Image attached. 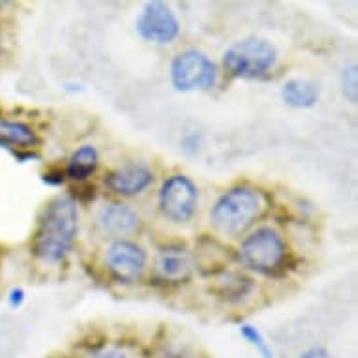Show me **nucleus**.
<instances>
[{"label": "nucleus", "mask_w": 358, "mask_h": 358, "mask_svg": "<svg viewBox=\"0 0 358 358\" xmlns=\"http://www.w3.org/2000/svg\"><path fill=\"white\" fill-rule=\"evenodd\" d=\"M77 236L76 201L59 195L41 210L38 229L32 241V252L45 263H60L70 253Z\"/></svg>", "instance_id": "nucleus-1"}, {"label": "nucleus", "mask_w": 358, "mask_h": 358, "mask_svg": "<svg viewBox=\"0 0 358 358\" xmlns=\"http://www.w3.org/2000/svg\"><path fill=\"white\" fill-rule=\"evenodd\" d=\"M264 210V199L261 192L248 186L233 188L216 201L210 210L212 227L225 236H236L244 233L257 222Z\"/></svg>", "instance_id": "nucleus-2"}, {"label": "nucleus", "mask_w": 358, "mask_h": 358, "mask_svg": "<svg viewBox=\"0 0 358 358\" xmlns=\"http://www.w3.org/2000/svg\"><path fill=\"white\" fill-rule=\"evenodd\" d=\"M289 252L276 229L261 227L244 238L238 248V261L259 274L274 276L287 266Z\"/></svg>", "instance_id": "nucleus-3"}, {"label": "nucleus", "mask_w": 358, "mask_h": 358, "mask_svg": "<svg viewBox=\"0 0 358 358\" xmlns=\"http://www.w3.org/2000/svg\"><path fill=\"white\" fill-rule=\"evenodd\" d=\"M278 53L272 43L261 38H246L223 53V68L236 79H263L276 66Z\"/></svg>", "instance_id": "nucleus-4"}, {"label": "nucleus", "mask_w": 358, "mask_h": 358, "mask_svg": "<svg viewBox=\"0 0 358 358\" xmlns=\"http://www.w3.org/2000/svg\"><path fill=\"white\" fill-rule=\"evenodd\" d=\"M216 64L197 49H188L176 55L171 62V83L180 92L212 90L216 87Z\"/></svg>", "instance_id": "nucleus-5"}, {"label": "nucleus", "mask_w": 358, "mask_h": 358, "mask_svg": "<svg viewBox=\"0 0 358 358\" xmlns=\"http://www.w3.org/2000/svg\"><path fill=\"white\" fill-rule=\"evenodd\" d=\"M159 210L167 220L175 223H186L194 217L199 203V192L186 175L169 176L158 195Z\"/></svg>", "instance_id": "nucleus-6"}, {"label": "nucleus", "mask_w": 358, "mask_h": 358, "mask_svg": "<svg viewBox=\"0 0 358 358\" xmlns=\"http://www.w3.org/2000/svg\"><path fill=\"white\" fill-rule=\"evenodd\" d=\"M137 32L143 40L150 43L165 45L176 40V36L180 34V23L167 4L164 2H147L145 8L137 17Z\"/></svg>", "instance_id": "nucleus-7"}, {"label": "nucleus", "mask_w": 358, "mask_h": 358, "mask_svg": "<svg viewBox=\"0 0 358 358\" xmlns=\"http://www.w3.org/2000/svg\"><path fill=\"white\" fill-rule=\"evenodd\" d=\"M106 263L120 282L134 283L141 280L147 268V253L136 242L118 238L107 246Z\"/></svg>", "instance_id": "nucleus-8"}, {"label": "nucleus", "mask_w": 358, "mask_h": 358, "mask_svg": "<svg viewBox=\"0 0 358 358\" xmlns=\"http://www.w3.org/2000/svg\"><path fill=\"white\" fill-rule=\"evenodd\" d=\"M154 182V173L145 164H126L109 173L107 188L122 197H136Z\"/></svg>", "instance_id": "nucleus-9"}, {"label": "nucleus", "mask_w": 358, "mask_h": 358, "mask_svg": "<svg viewBox=\"0 0 358 358\" xmlns=\"http://www.w3.org/2000/svg\"><path fill=\"white\" fill-rule=\"evenodd\" d=\"M156 271H158V276L164 282H186L195 271L194 253L189 252L186 246H180V244L164 248L158 253V259H156Z\"/></svg>", "instance_id": "nucleus-10"}, {"label": "nucleus", "mask_w": 358, "mask_h": 358, "mask_svg": "<svg viewBox=\"0 0 358 358\" xmlns=\"http://www.w3.org/2000/svg\"><path fill=\"white\" fill-rule=\"evenodd\" d=\"M98 225L106 235L126 236L139 229L141 220L131 206L122 205V203H113V205L103 206L100 210Z\"/></svg>", "instance_id": "nucleus-11"}, {"label": "nucleus", "mask_w": 358, "mask_h": 358, "mask_svg": "<svg viewBox=\"0 0 358 358\" xmlns=\"http://www.w3.org/2000/svg\"><path fill=\"white\" fill-rule=\"evenodd\" d=\"M229 248H225L222 242L214 238H201L197 244V253L194 255L195 266H199L203 274L217 276L225 271L227 261H229Z\"/></svg>", "instance_id": "nucleus-12"}, {"label": "nucleus", "mask_w": 358, "mask_h": 358, "mask_svg": "<svg viewBox=\"0 0 358 358\" xmlns=\"http://www.w3.org/2000/svg\"><path fill=\"white\" fill-rule=\"evenodd\" d=\"M212 291L225 302L235 304L241 302L253 291V282L248 276L241 274V272L223 271L222 274H217L214 280V287Z\"/></svg>", "instance_id": "nucleus-13"}, {"label": "nucleus", "mask_w": 358, "mask_h": 358, "mask_svg": "<svg viewBox=\"0 0 358 358\" xmlns=\"http://www.w3.org/2000/svg\"><path fill=\"white\" fill-rule=\"evenodd\" d=\"M282 100L294 109H310L319 101V88L308 79H291L282 87Z\"/></svg>", "instance_id": "nucleus-14"}, {"label": "nucleus", "mask_w": 358, "mask_h": 358, "mask_svg": "<svg viewBox=\"0 0 358 358\" xmlns=\"http://www.w3.org/2000/svg\"><path fill=\"white\" fill-rule=\"evenodd\" d=\"M38 145V136L29 124L0 118V148H29Z\"/></svg>", "instance_id": "nucleus-15"}, {"label": "nucleus", "mask_w": 358, "mask_h": 358, "mask_svg": "<svg viewBox=\"0 0 358 358\" xmlns=\"http://www.w3.org/2000/svg\"><path fill=\"white\" fill-rule=\"evenodd\" d=\"M98 164H100L98 150L92 145H85V147L77 148L76 152L71 154L66 175L77 180V182H87L88 176L94 175L96 169H98Z\"/></svg>", "instance_id": "nucleus-16"}, {"label": "nucleus", "mask_w": 358, "mask_h": 358, "mask_svg": "<svg viewBox=\"0 0 358 358\" xmlns=\"http://www.w3.org/2000/svg\"><path fill=\"white\" fill-rule=\"evenodd\" d=\"M241 336L244 340L250 343V345L257 351V355L261 358H274V352H272L271 345H268V341L264 340V336L261 334V330L257 327H253V324H241Z\"/></svg>", "instance_id": "nucleus-17"}, {"label": "nucleus", "mask_w": 358, "mask_h": 358, "mask_svg": "<svg viewBox=\"0 0 358 358\" xmlns=\"http://www.w3.org/2000/svg\"><path fill=\"white\" fill-rule=\"evenodd\" d=\"M341 92L349 103L358 101V68L357 64L347 66L341 73Z\"/></svg>", "instance_id": "nucleus-18"}, {"label": "nucleus", "mask_w": 358, "mask_h": 358, "mask_svg": "<svg viewBox=\"0 0 358 358\" xmlns=\"http://www.w3.org/2000/svg\"><path fill=\"white\" fill-rule=\"evenodd\" d=\"M64 176L66 173L62 169H51L41 176V180L48 186H60V184H64Z\"/></svg>", "instance_id": "nucleus-19"}, {"label": "nucleus", "mask_w": 358, "mask_h": 358, "mask_svg": "<svg viewBox=\"0 0 358 358\" xmlns=\"http://www.w3.org/2000/svg\"><path fill=\"white\" fill-rule=\"evenodd\" d=\"M76 195H77V199L85 201V203H88V201H94L96 186H90V184H87V182H81L76 188Z\"/></svg>", "instance_id": "nucleus-20"}, {"label": "nucleus", "mask_w": 358, "mask_h": 358, "mask_svg": "<svg viewBox=\"0 0 358 358\" xmlns=\"http://www.w3.org/2000/svg\"><path fill=\"white\" fill-rule=\"evenodd\" d=\"M8 302H10V308L13 310H19L21 306L24 304V291L21 287H15L10 291V296H8Z\"/></svg>", "instance_id": "nucleus-21"}, {"label": "nucleus", "mask_w": 358, "mask_h": 358, "mask_svg": "<svg viewBox=\"0 0 358 358\" xmlns=\"http://www.w3.org/2000/svg\"><path fill=\"white\" fill-rule=\"evenodd\" d=\"M300 358H334V357H332L327 349H323V347H311V349H308V351H306Z\"/></svg>", "instance_id": "nucleus-22"}, {"label": "nucleus", "mask_w": 358, "mask_h": 358, "mask_svg": "<svg viewBox=\"0 0 358 358\" xmlns=\"http://www.w3.org/2000/svg\"><path fill=\"white\" fill-rule=\"evenodd\" d=\"M90 358H128L122 351H117V349H106V351H100L92 355Z\"/></svg>", "instance_id": "nucleus-23"}, {"label": "nucleus", "mask_w": 358, "mask_h": 358, "mask_svg": "<svg viewBox=\"0 0 358 358\" xmlns=\"http://www.w3.org/2000/svg\"><path fill=\"white\" fill-rule=\"evenodd\" d=\"M171 358H180V357H171Z\"/></svg>", "instance_id": "nucleus-24"}]
</instances>
